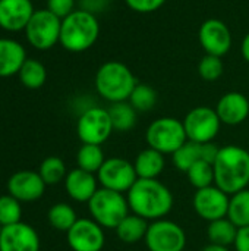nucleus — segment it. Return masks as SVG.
Returning a JSON list of instances; mask_svg holds the SVG:
<instances>
[{
    "label": "nucleus",
    "mask_w": 249,
    "mask_h": 251,
    "mask_svg": "<svg viewBox=\"0 0 249 251\" xmlns=\"http://www.w3.org/2000/svg\"><path fill=\"white\" fill-rule=\"evenodd\" d=\"M131 213L145 221L164 219L173 207L172 191L158 179H139L126 193Z\"/></svg>",
    "instance_id": "f257e3e1"
},
{
    "label": "nucleus",
    "mask_w": 249,
    "mask_h": 251,
    "mask_svg": "<svg viewBox=\"0 0 249 251\" xmlns=\"http://www.w3.org/2000/svg\"><path fill=\"white\" fill-rule=\"evenodd\" d=\"M214 168V185L233 196L249 185V151L239 146L222 147Z\"/></svg>",
    "instance_id": "f03ea898"
},
{
    "label": "nucleus",
    "mask_w": 249,
    "mask_h": 251,
    "mask_svg": "<svg viewBox=\"0 0 249 251\" xmlns=\"http://www.w3.org/2000/svg\"><path fill=\"white\" fill-rule=\"evenodd\" d=\"M100 35V24L95 15L75 9L69 16L62 19L60 44L72 53H82L91 49Z\"/></svg>",
    "instance_id": "7ed1b4c3"
},
{
    "label": "nucleus",
    "mask_w": 249,
    "mask_h": 251,
    "mask_svg": "<svg viewBox=\"0 0 249 251\" xmlns=\"http://www.w3.org/2000/svg\"><path fill=\"white\" fill-rule=\"evenodd\" d=\"M136 84L129 66L117 60L103 63L95 74V90L110 103L128 101Z\"/></svg>",
    "instance_id": "20e7f679"
},
{
    "label": "nucleus",
    "mask_w": 249,
    "mask_h": 251,
    "mask_svg": "<svg viewBox=\"0 0 249 251\" xmlns=\"http://www.w3.org/2000/svg\"><path fill=\"white\" fill-rule=\"evenodd\" d=\"M91 219L104 229H116L119 224L131 213L129 203L125 194L107 188H98L88 201Z\"/></svg>",
    "instance_id": "39448f33"
},
{
    "label": "nucleus",
    "mask_w": 249,
    "mask_h": 251,
    "mask_svg": "<svg viewBox=\"0 0 249 251\" xmlns=\"http://www.w3.org/2000/svg\"><path fill=\"white\" fill-rule=\"evenodd\" d=\"M145 140L150 149H154L163 154H173L188 141V137L183 121L164 116L150 124L145 132Z\"/></svg>",
    "instance_id": "423d86ee"
},
{
    "label": "nucleus",
    "mask_w": 249,
    "mask_h": 251,
    "mask_svg": "<svg viewBox=\"0 0 249 251\" xmlns=\"http://www.w3.org/2000/svg\"><path fill=\"white\" fill-rule=\"evenodd\" d=\"M62 19L51 13L47 7L34 12L25 26L28 43L37 50H50L60 41Z\"/></svg>",
    "instance_id": "0eeeda50"
},
{
    "label": "nucleus",
    "mask_w": 249,
    "mask_h": 251,
    "mask_svg": "<svg viewBox=\"0 0 249 251\" xmlns=\"http://www.w3.org/2000/svg\"><path fill=\"white\" fill-rule=\"evenodd\" d=\"M113 131L109 110L103 107H90L84 110L76 124V134L82 144L101 146L110 138Z\"/></svg>",
    "instance_id": "6e6552de"
},
{
    "label": "nucleus",
    "mask_w": 249,
    "mask_h": 251,
    "mask_svg": "<svg viewBox=\"0 0 249 251\" xmlns=\"http://www.w3.org/2000/svg\"><path fill=\"white\" fill-rule=\"evenodd\" d=\"M183 126L189 141L204 144L211 143L217 137L222 121L216 109L208 106H198L186 113Z\"/></svg>",
    "instance_id": "1a4fd4ad"
},
{
    "label": "nucleus",
    "mask_w": 249,
    "mask_h": 251,
    "mask_svg": "<svg viewBox=\"0 0 249 251\" xmlns=\"http://www.w3.org/2000/svg\"><path fill=\"white\" fill-rule=\"evenodd\" d=\"M144 241L148 251H185L186 234L176 222L158 219L148 225Z\"/></svg>",
    "instance_id": "9d476101"
},
{
    "label": "nucleus",
    "mask_w": 249,
    "mask_h": 251,
    "mask_svg": "<svg viewBox=\"0 0 249 251\" xmlns=\"http://www.w3.org/2000/svg\"><path fill=\"white\" fill-rule=\"evenodd\" d=\"M97 179L103 188L125 194L138 181V175L134 163L129 160L123 157H109L97 172Z\"/></svg>",
    "instance_id": "9b49d317"
},
{
    "label": "nucleus",
    "mask_w": 249,
    "mask_h": 251,
    "mask_svg": "<svg viewBox=\"0 0 249 251\" xmlns=\"http://www.w3.org/2000/svg\"><path fill=\"white\" fill-rule=\"evenodd\" d=\"M230 196L222 191L217 185H211L207 188L197 190L192 204L197 215L207 221L213 222L227 216Z\"/></svg>",
    "instance_id": "f8f14e48"
},
{
    "label": "nucleus",
    "mask_w": 249,
    "mask_h": 251,
    "mask_svg": "<svg viewBox=\"0 0 249 251\" xmlns=\"http://www.w3.org/2000/svg\"><path fill=\"white\" fill-rule=\"evenodd\" d=\"M198 38L205 54L223 57L232 47V32L229 26L217 18H210L201 24Z\"/></svg>",
    "instance_id": "ddd939ff"
},
{
    "label": "nucleus",
    "mask_w": 249,
    "mask_h": 251,
    "mask_svg": "<svg viewBox=\"0 0 249 251\" xmlns=\"http://www.w3.org/2000/svg\"><path fill=\"white\" fill-rule=\"evenodd\" d=\"M66 238L73 251H101L106 243L104 228L94 219H78L66 232Z\"/></svg>",
    "instance_id": "4468645a"
},
{
    "label": "nucleus",
    "mask_w": 249,
    "mask_h": 251,
    "mask_svg": "<svg viewBox=\"0 0 249 251\" xmlns=\"http://www.w3.org/2000/svg\"><path fill=\"white\" fill-rule=\"evenodd\" d=\"M0 251H40L38 232L25 222L3 226L0 234Z\"/></svg>",
    "instance_id": "2eb2a0df"
},
{
    "label": "nucleus",
    "mask_w": 249,
    "mask_h": 251,
    "mask_svg": "<svg viewBox=\"0 0 249 251\" xmlns=\"http://www.w3.org/2000/svg\"><path fill=\"white\" fill-rule=\"evenodd\" d=\"M45 182L38 172L18 171L7 181V191L19 201H35L43 197Z\"/></svg>",
    "instance_id": "dca6fc26"
},
{
    "label": "nucleus",
    "mask_w": 249,
    "mask_h": 251,
    "mask_svg": "<svg viewBox=\"0 0 249 251\" xmlns=\"http://www.w3.org/2000/svg\"><path fill=\"white\" fill-rule=\"evenodd\" d=\"M34 12L31 0H0V28L10 32L25 29Z\"/></svg>",
    "instance_id": "f3484780"
},
{
    "label": "nucleus",
    "mask_w": 249,
    "mask_h": 251,
    "mask_svg": "<svg viewBox=\"0 0 249 251\" xmlns=\"http://www.w3.org/2000/svg\"><path fill=\"white\" fill-rule=\"evenodd\" d=\"M216 112L222 121V124L229 126L241 125L249 116V100L248 97L238 91L226 93L220 97Z\"/></svg>",
    "instance_id": "a211bd4d"
},
{
    "label": "nucleus",
    "mask_w": 249,
    "mask_h": 251,
    "mask_svg": "<svg viewBox=\"0 0 249 251\" xmlns=\"http://www.w3.org/2000/svg\"><path fill=\"white\" fill-rule=\"evenodd\" d=\"M98 179L94 174L82 171L79 168L68 172L65 178V190L68 196L78 203H88L97 193Z\"/></svg>",
    "instance_id": "6ab92c4d"
},
{
    "label": "nucleus",
    "mask_w": 249,
    "mask_h": 251,
    "mask_svg": "<svg viewBox=\"0 0 249 251\" xmlns=\"http://www.w3.org/2000/svg\"><path fill=\"white\" fill-rule=\"evenodd\" d=\"M26 59V51L19 41L13 38H0V78L19 74Z\"/></svg>",
    "instance_id": "aec40b11"
},
{
    "label": "nucleus",
    "mask_w": 249,
    "mask_h": 251,
    "mask_svg": "<svg viewBox=\"0 0 249 251\" xmlns=\"http://www.w3.org/2000/svg\"><path fill=\"white\" fill-rule=\"evenodd\" d=\"M134 166L139 179H157L164 171L166 159L163 153L148 147L136 156Z\"/></svg>",
    "instance_id": "412c9836"
},
{
    "label": "nucleus",
    "mask_w": 249,
    "mask_h": 251,
    "mask_svg": "<svg viewBox=\"0 0 249 251\" xmlns=\"http://www.w3.org/2000/svg\"><path fill=\"white\" fill-rule=\"evenodd\" d=\"M148 221L144 218L129 213L114 229L119 240L125 244H136L141 240H145L147 231H148Z\"/></svg>",
    "instance_id": "4be33fe9"
},
{
    "label": "nucleus",
    "mask_w": 249,
    "mask_h": 251,
    "mask_svg": "<svg viewBox=\"0 0 249 251\" xmlns=\"http://www.w3.org/2000/svg\"><path fill=\"white\" fill-rule=\"evenodd\" d=\"M238 226L226 216L213 222H208L207 228V237L211 244H219L229 247L235 244L236 235H238Z\"/></svg>",
    "instance_id": "5701e85b"
},
{
    "label": "nucleus",
    "mask_w": 249,
    "mask_h": 251,
    "mask_svg": "<svg viewBox=\"0 0 249 251\" xmlns=\"http://www.w3.org/2000/svg\"><path fill=\"white\" fill-rule=\"evenodd\" d=\"M113 129L114 131H129L136 125V110L132 107L129 101H119V103H112L110 107L107 109Z\"/></svg>",
    "instance_id": "b1692460"
},
{
    "label": "nucleus",
    "mask_w": 249,
    "mask_h": 251,
    "mask_svg": "<svg viewBox=\"0 0 249 251\" xmlns=\"http://www.w3.org/2000/svg\"><path fill=\"white\" fill-rule=\"evenodd\" d=\"M19 79L23 87L29 90L41 88L47 79V69L45 66L37 59H26L19 71Z\"/></svg>",
    "instance_id": "393cba45"
},
{
    "label": "nucleus",
    "mask_w": 249,
    "mask_h": 251,
    "mask_svg": "<svg viewBox=\"0 0 249 251\" xmlns=\"http://www.w3.org/2000/svg\"><path fill=\"white\" fill-rule=\"evenodd\" d=\"M104 162H106V156H104L101 146L82 144L81 149L78 150L76 163H78V168L82 171L97 175V172L101 169Z\"/></svg>",
    "instance_id": "a878e982"
},
{
    "label": "nucleus",
    "mask_w": 249,
    "mask_h": 251,
    "mask_svg": "<svg viewBox=\"0 0 249 251\" xmlns=\"http://www.w3.org/2000/svg\"><path fill=\"white\" fill-rule=\"evenodd\" d=\"M227 218L238 226H249V188L230 196Z\"/></svg>",
    "instance_id": "bb28decb"
},
{
    "label": "nucleus",
    "mask_w": 249,
    "mask_h": 251,
    "mask_svg": "<svg viewBox=\"0 0 249 251\" xmlns=\"http://www.w3.org/2000/svg\"><path fill=\"white\" fill-rule=\"evenodd\" d=\"M47 219L56 231L68 232L78 221V216L72 206L66 203H56L54 206L50 207L47 213Z\"/></svg>",
    "instance_id": "cd10ccee"
},
{
    "label": "nucleus",
    "mask_w": 249,
    "mask_h": 251,
    "mask_svg": "<svg viewBox=\"0 0 249 251\" xmlns=\"http://www.w3.org/2000/svg\"><path fill=\"white\" fill-rule=\"evenodd\" d=\"M200 160H203L201 144L189 141V140L172 154V162H173L175 168H178L179 171H182L185 174Z\"/></svg>",
    "instance_id": "c85d7f7f"
},
{
    "label": "nucleus",
    "mask_w": 249,
    "mask_h": 251,
    "mask_svg": "<svg viewBox=\"0 0 249 251\" xmlns=\"http://www.w3.org/2000/svg\"><path fill=\"white\" fill-rule=\"evenodd\" d=\"M40 176L45 182V185H56L60 181H65L68 172L65 162L57 156H48L45 157L38 169Z\"/></svg>",
    "instance_id": "c756f323"
},
{
    "label": "nucleus",
    "mask_w": 249,
    "mask_h": 251,
    "mask_svg": "<svg viewBox=\"0 0 249 251\" xmlns=\"http://www.w3.org/2000/svg\"><path fill=\"white\" fill-rule=\"evenodd\" d=\"M128 101L136 112H150L157 103V91L148 84H136Z\"/></svg>",
    "instance_id": "7c9ffc66"
},
{
    "label": "nucleus",
    "mask_w": 249,
    "mask_h": 251,
    "mask_svg": "<svg viewBox=\"0 0 249 251\" xmlns=\"http://www.w3.org/2000/svg\"><path fill=\"white\" fill-rule=\"evenodd\" d=\"M186 175H188L191 185L197 190L214 185V168L208 162H204V160L197 162L186 172Z\"/></svg>",
    "instance_id": "2f4dec72"
},
{
    "label": "nucleus",
    "mask_w": 249,
    "mask_h": 251,
    "mask_svg": "<svg viewBox=\"0 0 249 251\" xmlns=\"http://www.w3.org/2000/svg\"><path fill=\"white\" fill-rule=\"evenodd\" d=\"M22 218V207L21 201L16 200L13 196L6 194L0 197V225L9 226L21 222Z\"/></svg>",
    "instance_id": "473e14b6"
},
{
    "label": "nucleus",
    "mask_w": 249,
    "mask_h": 251,
    "mask_svg": "<svg viewBox=\"0 0 249 251\" xmlns=\"http://www.w3.org/2000/svg\"><path fill=\"white\" fill-rule=\"evenodd\" d=\"M225 72V63L223 59L219 56H213V54H205L200 63H198V74L204 81L213 82L217 81Z\"/></svg>",
    "instance_id": "72a5a7b5"
},
{
    "label": "nucleus",
    "mask_w": 249,
    "mask_h": 251,
    "mask_svg": "<svg viewBox=\"0 0 249 251\" xmlns=\"http://www.w3.org/2000/svg\"><path fill=\"white\" fill-rule=\"evenodd\" d=\"M128 7L136 13H153L158 10L166 0H125Z\"/></svg>",
    "instance_id": "f704fd0d"
},
{
    "label": "nucleus",
    "mask_w": 249,
    "mask_h": 251,
    "mask_svg": "<svg viewBox=\"0 0 249 251\" xmlns=\"http://www.w3.org/2000/svg\"><path fill=\"white\" fill-rule=\"evenodd\" d=\"M47 9L57 18L65 19L75 10V0H47Z\"/></svg>",
    "instance_id": "c9c22d12"
},
{
    "label": "nucleus",
    "mask_w": 249,
    "mask_h": 251,
    "mask_svg": "<svg viewBox=\"0 0 249 251\" xmlns=\"http://www.w3.org/2000/svg\"><path fill=\"white\" fill-rule=\"evenodd\" d=\"M109 4V0H81V9L92 15L103 12Z\"/></svg>",
    "instance_id": "e433bc0d"
},
{
    "label": "nucleus",
    "mask_w": 249,
    "mask_h": 251,
    "mask_svg": "<svg viewBox=\"0 0 249 251\" xmlns=\"http://www.w3.org/2000/svg\"><path fill=\"white\" fill-rule=\"evenodd\" d=\"M233 246L236 251H249V226L238 229V235Z\"/></svg>",
    "instance_id": "4c0bfd02"
},
{
    "label": "nucleus",
    "mask_w": 249,
    "mask_h": 251,
    "mask_svg": "<svg viewBox=\"0 0 249 251\" xmlns=\"http://www.w3.org/2000/svg\"><path fill=\"white\" fill-rule=\"evenodd\" d=\"M241 53H242V57L249 63V32L244 37L242 40V44H241Z\"/></svg>",
    "instance_id": "58836bf2"
},
{
    "label": "nucleus",
    "mask_w": 249,
    "mask_h": 251,
    "mask_svg": "<svg viewBox=\"0 0 249 251\" xmlns=\"http://www.w3.org/2000/svg\"><path fill=\"white\" fill-rule=\"evenodd\" d=\"M201 251H229L227 247H225V246H219V244H208V246H205L204 249Z\"/></svg>",
    "instance_id": "ea45409f"
},
{
    "label": "nucleus",
    "mask_w": 249,
    "mask_h": 251,
    "mask_svg": "<svg viewBox=\"0 0 249 251\" xmlns=\"http://www.w3.org/2000/svg\"><path fill=\"white\" fill-rule=\"evenodd\" d=\"M1 229H3V226H1V225H0V234H1Z\"/></svg>",
    "instance_id": "a19ab883"
}]
</instances>
